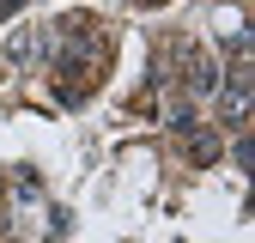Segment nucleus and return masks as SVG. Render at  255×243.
<instances>
[{
	"label": "nucleus",
	"mask_w": 255,
	"mask_h": 243,
	"mask_svg": "<svg viewBox=\"0 0 255 243\" xmlns=\"http://www.w3.org/2000/svg\"><path fill=\"white\" fill-rule=\"evenodd\" d=\"M182 55V85H188V104H201V98H219V85H225V67H219L213 55H201V49H176Z\"/></svg>",
	"instance_id": "nucleus-1"
},
{
	"label": "nucleus",
	"mask_w": 255,
	"mask_h": 243,
	"mask_svg": "<svg viewBox=\"0 0 255 243\" xmlns=\"http://www.w3.org/2000/svg\"><path fill=\"white\" fill-rule=\"evenodd\" d=\"M37 49H43V30H37V24H18L12 37H6V61H12V67H30Z\"/></svg>",
	"instance_id": "nucleus-2"
},
{
	"label": "nucleus",
	"mask_w": 255,
	"mask_h": 243,
	"mask_svg": "<svg viewBox=\"0 0 255 243\" xmlns=\"http://www.w3.org/2000/svg\"><path fill=\"white\" fill-rule=\"evenodd\" d=\"M188 158H195V164H213V158H219V140L195 128V134H188Z\"/></svg>",
	"instance_id": "nucleus-3"
},
{
	"label": "nucleus",
	"mask_w": 255,
	"mask_h": 243,
	"mask_svg": "<svg viewBox=\"0 0 255 243\" xmlns=\"http://www.w3.org/2000/svg\"><path fill=\"white\" fill-rule=\"evenodd\" d=\"M195 128H201V122H195V104H176V110H170V134H182V140H188Z\"/></svg>",
	"instance_id": "nucleus-4"
},
{
	"label": "nucleus",
	"mask_w": 255,
	"mask_h": 243,
	"mask_svg": "<svg viewBox=\"0 0 255 243\" xmlns=\"http://www.w3.org/2000/svg\"><path fill=\"white\" fill-rule=\"evenodd\" d=\"M18 6H30V0H0V18H12Z\"/></svg>",
	"instance_id": "nucleus-5"
},
{
	"label": "nucleus",
	"mask_w": 255,
	"mask_h": 243,
	"mask_svg": "<svg viewBox=\"0 0 255 243\" xmlns=\"http://www.w3.org/2000/svg\"><path fill=\"white\" fill-rule=\"evenodd\" d=\"M0 189H6V182H0Z\"/></svg>",
	"instance_id": "nucleus-6"
}]
</instances>
